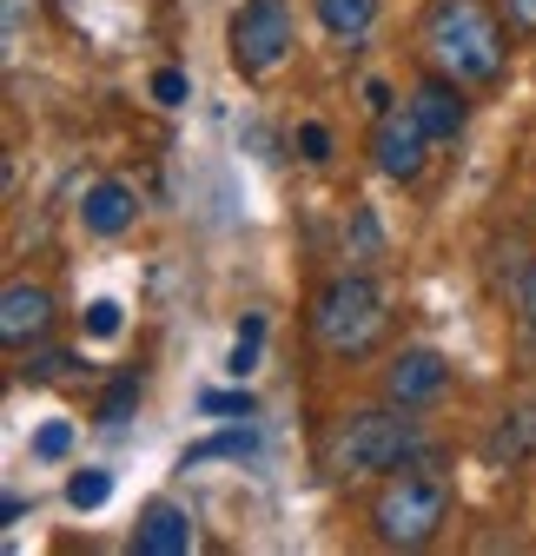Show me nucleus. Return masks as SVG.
<instances>
[{"label":"nucleus","instance_id":"1","mask_svg":"<svg viewBox=\"0 0 536 556\" xmlns=\"http://www.w3.org/2000/svg\"><path fill=\"white\" fill-rule=\"evenodd\" d=\"M411 457H418V410H397L391 397L365 404V410H345L339 425L324 431V444H318L324 477H339V483L391 477V470H405Z\"/></svg>","mask_w":536,"mask_h":556},{"label":"nucleus","instance_id":"2","mask_svg":"<svg viewBox=\"0 0 536 556\" xmlns=\"http://www.w3.org/2000/svg\"><path fill=\"white\" fill-rule=\"evenodd\" d=\"M391 331V305L378 292V278L358 265V271H339V278H324L318 299H311V344L331 358V365H358L371 358L378 344Z\"/></svg>","mask_w":536,"mask_h":556},{"label":"nucleus","instance_id":"3","mask_svg":"<svg viewBox=\"0 0 536 556\" xmlns=\"http://www.w3.org/2000/svg\"><path fill=\"white\" fill-rule=\"evenodd\" d=\"M424 53H431L437 74H450L463 87H490L503 74V27L484 0H431Z\"/></svg>","mask_w":536,"mask_h":556},{"label":"nucleus","instance_id":"4","mask_svg":"<svg viewBox=\"0 0 536 556\" xmlns=\"http://www.w3.org/2000/svg\"><path fill=\"white\" fill-rule=\"evenodd\" d=\"M450 523V477L444 470H391L371 497V536L384 549H424Z\"/></svg>","mask_w":536,"mask_h":556},{"label":"nucleus","instance_id":"5","mask_svg":"<svg viewBox=\"0 0 536 556\" xmlns=\"http://www.w3.org/2000/svg\"><path fill=\"white\" fill-rule=\"evenodd\" d=\"M232 66L245 80H265L279 74V66L292 60V8L285 0H245V8L232 14Z\"/></svg>","mask_w":536,"mask_h":556},{"label":"nucleus","instance_id":"6","mask_svg":"<svg viewBox=\"0 0 536 556\" xmlns=\"http://www.w3.org/2000/svg\"><path fill=\"white\" fill-rule=\"evenodd\" d=\"M431 126L418 119V106H391V113H378V126H371V160H378V173L384 179H397V186H418L424 179V166H431Z\"/></svg>","mask_w":536,"mask_h":556},{"label":"nucleus","instance_id":"7","mask_svg":"<svg viewBox=\"0 0 536 556\" xmlns=\"http://www.w3.org/2000/svg\"><path fill=\"white\" fill-rule=\"evenodd\" d=\"M384 397L397 404V410H431L444 391H450V358L444 352H431V344H405L391 365H384Z\"/></svg>","mask_w":536,"mask_h":556},{"label":"nucleus","instance_id":"8","mask_svg":"<svg viewBox=\"0 0 536 556\" xmlns=\"http://www.w3.org/2000/svg\"><path fill=\"white\" fill-rule=\"evenodd\" d=\"M47 325H53V292L34 286V278H14V286L0 292V338L34 344V338H47Z\"/></svg>","mask_w":536,"mask_h":556},{"label":"nucleus","instance_id":"9","mask_svg":"<svg viewBox=\"0 0 536 556\" xmlns=\"http://www.w3.org/2000/svg\"><path fill=\"white\" fill-rule=\"evenodd\" d=\"M411 106H418V119L431 126V139L444 147V139H457L463 132V119H471V106H463V80H450V74H431L418 80V93H411Z\"/></svg>","mask_w":536,"mask_h":556},{"label":"nucleus","instance_id":"10","mask_svg":"<svg viewBox=\"0 0 536 556\" xmlns=\"http://www.w3.org/2000/svg\"><path fill=\"white\" fill-rule=\"evenodd\" d=\"M132 219H140V192H132L126 179H93L87 199H80V226L93 239H119Z\"/></svg>","mask_w":536,"mask_h":556},{"label":"nucleus","instance_id":"11","mask_svg":"<svg viewBox=\"0 0 536 556\" xmlns=\"http://www.w3.org/2000/svg\"><path fill=\"white\" fill-rule=\"evenodd\" d=\"M132 549L140 556H186L192 549V517L173 504V497H153L132 523Z\"/></svg>","mask_w":536,"mask_h":556},{"label":"nucleus","instance_id":"12","mask_svg":"<svg viewBox=\"0 0 536 556\" xmlns=\"http://www.w3.org/2000/svg\"><path fill=\"white\" fill-rule=\"evenodd\" d=\"M497 278H503L510 318H516L523 338L536 344V252H529V245H497Z\"/></svg>","mask_w":536,"mask_h":556},{"label":"nucleus","instance_id":"13","mask_svg":"<svg viewBox=\"0 0 536 556\" xmlns=\"http://www.w3.org/2000/svg\"><path fill=\"white\" fill-rule=\"evenodd\" d=\"M529 451H536V404H516V410L497 417V431L484 438V457H490L497 470H510V464H523Z\"/></svg>","mask_w":536,"mask_h":556},{"label":"nucleus","instance_id":"14","mask_svg":"<svg viewBox=\"0 0 536 556\" xmlns=\"http://www.w3.org/2000/svg\"><path fill=\"white\" fill-rule=\"evenodd\" d=\"M311 8H318V27L331 40H352V47L378 27V0H311Z\"/></svg>","mask_w":536,"mask_h":556},{"label":"nucleus","instance_id":"15","mask_svg":"<svg viewBox=\"0 0 536 556\" xmlns=\"http://www.w3.org/2000/svg\"><path fill=\"white\" fill-rule=\"evenodd\" d=\"M252 451H258V438H252V431L239 425V431H219V438H206V444H192V451H186L179 464H186V470H199V464H219V457H232V464H245Z\"/></svg>","mask_w":536,"mask_h":556},{"label":"nucleus","instance_id":"16","mask_svg":"<svg viewBox=\"0 0 536 556\" xmlns=\"http://www.w3.org/2000/svg\"><path fill=\"white\" fill-rule=\"evenodd\" d=\"M140 391H146V378H140V371H119V378L100 391V410H93V417H100V425H126L132 404H140Z\"/></svg>","mask_w":536,"mask_h":556},{"label":"nucleus","instance_id":"17","mask_svg":"<svg viewBox=\"0 0 536 556\" xmlns=\"http://www.w3.org/2000/svg\"><path fill=\"white\" fill-rule=\"evenodd\" d=\"M345 245H352L358 265H378V258H384V226H378L371 205H352V232H345Z\"/></svg>","mask_w":536,"mask_h":556},{"label":"nucleus","instance_id":"18","mask_svg":"<svg viewBox=\"0 0 536 556\" xmlns=\"http://www.w3.org/2000/svg\"><path fill=\"white\" fill-rule=\"evenodd\" d=\"M113 497V470H74L66 477V504L74 510H100Z\"/></svg>","mask_w":536,"mask_h":556},{"label":"nucleus","instance_id":"19","mask_svg":"<svg viewBox=\"0 0 536 556\" xmlns=\"http://www.w3.org/2000/svg\"><path fill=\"white\" fill-rule=\"evenodd\" d=\"M258 344H265V318L252 312V318L239 325V338H232V358H226V371H232L239 384H245V378H252V365H258Z\"/></svg>","mask_w":536,"mask_h":556},{"label":"nucleus","instance_id":"20","mask_svg":"<svg viewBox=\"0 0 536 556\" xmlns=\"http://www.w3.org/2000/svg\"><path fill=\"white\" fill-rule=\"evenodd\" d=\"M53 378H80V358L47 344V352H27V384H53Z\"/></svg>","mask_w":536,"mask_h":556},{"label":"nucleus","instance_id":"21","mask_svg":"<svg viewBox=\"0 0 536 556\" xmlns=\"http://www.w3.org/2000/svg\"><path fill=\"white\" fill-rule=\"evenodd\" d=\"M66 451H74V425H66V417H53V425L34 431V464H60Z\"/></svg>","mask_w":536,"mask_h":556},{"label":"nucleus","instance_id":"22","mask_svg":"<svg viewBox=\"0 0 536 556\" xmlns=\"http://www.w3.org/2000/svg\"><path fill=\"white\" fill-rule=\"evenodd\" d=\"M292 147H298V160H305V166H324V160H331V126H324V119H305Z\"/></svg>","mask_w":536,"mask_h":556},{"label":"nucleus","instance_id":"23","mask_svg":"<svg viewBox=\"0 0 536 556\" xmlns=\"http://www.w3.org/2000/svg\"><path fill=\"white\" fill-rule=\"evenodd\" d=\"M199 410L206 417H252V391H199Z\"/></svg>","mask_w":536,"mask_h":556},{"label":"nucleus","instance_id":"24","mask_svg":"<svg viewBox=\"0 0 536 556\" xmlns=\"http://www.w3.org/2000/svg\"><path fill=\"white\" fill-rule=\"evenodd\" d=\"M27 21H34V0H8V27H0V40H8L0 53H8V60L27 47Z\"/></svg>","mask_w":536,"mask_h":556},{"label":"nucleus","instance_id":"25","mask_svg":"<svg viewBox=\"0 0 536 556\" xmlns=\"http://www.w3.org/2000/svg\"><path fill=\"white\" fill-rule=\"evenodd\" d=\"M186 93H192V87H186L179 66H159V74H153V100H159V106H186Z\"/></svg>","mask_w":536,"mask_h":556},{"label":"nucleus","instance_id":"26","mask_svg":"<svg viewBox=\"0 0 536 556\" xmlns=\"http://www.w3.org/2000/svg\"><path fill=\"white\" fill-rule=\"evenodd\" d=\"M119 325H126V318H119V305H113V299L87 305V331H93V338H119Z\"/></svg>","mask_w":536,"mask_h":556},{"label":"nucleus","instance_id":"27","mask_svg":"<svg viewBox=\"0 0 536 556\" xmlns=\"http://www.w3.org/2000/svg\"><path fill=\"white\" fill-rule=\"evenodd\" d=\"M503 14H510V27L536 34V0H503Z\"/></svg>","mask_w":536,"mask_h":556},{"label":"nucleus","instance_id":"28","mask_svg":"<svg viewBox=\"0 0 536 556\" xmlns=\"http://www.w3.org/2000/svg\"><path fill=\"white\" fill-rule=\"evenodd\" d=\"M365 106H371V113H391V87H384V80H365Z\"/></svg>","mask_w":536,"mask_h":556}]
</instances>
